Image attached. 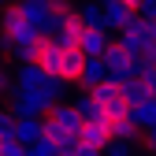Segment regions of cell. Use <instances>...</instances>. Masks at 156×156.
<instances>
[{"mask_svg": "<svg viewBox=\"0 0 156 156\" xmlns=\"http://www.w3.org/2000/svg\"><path fill=\"white\" fill-rule=\"evenodd\" d=\"M82 48L78 45H71V48H60V67H56V74L60 78H67V82H74L78 78V71H82Z\"/></svg>", "mask_w": 156, "mask_h": 156, "instance_id": "obj_11", "label": "cell"}, {"mask_svg": "<svg viewBox=\"0 0 156 156\" xmlns=\"http://www.w3.org/2000/svg\"><path fill=\"white\" fill-rule=\"evenodd\" d=\"M152 45H156V34H152Z\"/></svg>", "mask_w": 156, "mask_h": 156, "instance_id": "obj_29", "label": "cell"}, {"mask_svg": "<svg viewBox=\"0 0 156 156\" xmlns=\"http://www.w3.org/2000/svg\"><path fill=\"white\" fill-rule=\"evenodd\" d=\"M0 141H4V138H0Z\"/></svg>", "mask_w": 156, "mask_h": 156, "instance_id": "obj_30", "label": "cell"}, {"mask_svg": "<svg viewBox=\"0 0 156 156\" xmlns=\"http://www.w3.org/2000/svg\"><path fill=\"white\" fill-rule=\"evenodd\" d=\"M138 15H145V19H156V0H138Z\"/></svg>", "mask_w": 156, "mask_h": 156, "instance_id": "obj_23", "label": "cell"}, {"mask_svg": "<svg viewBox=\"0 0 156 156\" xmlns=\"http://www.w3.org/2000/svg\"><path fill=\"white\" fill-rule=\"evenodd\" d=\"M141 82H145L149 97H156V67H145V71H141Z\"/></svg>", "mask_w": 156, "mask_h": 156, "instance_id": "obj_22", "label": "cell"}, {"mask_svg": "<svg viewBox=\"0 0 156 156\" xmlns=\"http://www.w3.org/2000/svg\"><path fill=\"white\" fill-rule=\"evenodd\" d=\"M48 4H52V11H60V15H63V11L74 8V0H48Z\"/></svg>", "mask_w": 156, "mask_h": 156, "instance_id": "obj_27", "label": "cell"}, {"mask_svg": "<svg viewBox=\"0 0 156 156\" xmlns=\"http://www.w3.org/2000/svg\"><path fill=\"white\" fill-rule=\"evenodd\" d=\"M71 156H104V152H101V149H93V145H82V141H78Z\"/></svg>", "mask_w": 156, "mask_h": 156, "instance_id": "obj_24", "label": "cell"}, {"mask_svg": "<svg viewBox=\"0 0 156 156\" xmlns=\"http://www.w3.org/2000/svg\"><path fill=\"white\" fill-rule=\"evenodd\" d=\"M89 97L108 112V119H115V115H126V108H130V104L123 101V93H119V82H112V78H104V82L89 86Z\"/></svg>", "mask_w": 156, "mask_h": 156, "instance_id": "obj_3", "label": "cell"}, {"mask_svg": "<svg viewBox=\"0 0 156 156\" xmlns=\"http://www.w3.org/2000/svg\"><path fill=\"white\" fill-rule=\"evenodd\" d=\"M126 115H130L134 123H138V130H149V126H156V97H145V101L130 104V108H126Z\"/></svg>", "mask_w": 156, "mask_h": 156, "instance_id": "obj_12", "label": "cell"}, {"mask_svg": "<svg viewBox=\"0 0 156 156\" xmlns=\"http://www.w3.org/2000/svg\"><path fill=\"white\" fill-rule=\"evenodd\" d=\"M26 156H60V152H56V145L48 138H37V141L26 145Z\"/></svg>", "mask_w": 156, "mask_h": 156, "instance_id": "obj_18", "label": "cell"}, {"mask_svg": "<svg viewBox=\"0 0 156 156\" xmlns=\"http://www.w3.org/2000/svg\"><path fill=\"white\" fill-rule=\"evenodd\" d=\"M11 138L15 141H23V145H30V141H37L41 138V115H23V119H15V126H11Z\"/></svg>", "mask_w": 156, "mask_h": 156, "instance_id": "obj_13", "label": "cell"}, {"mask_svg": "<svg viewBox=\"0 0 156 156\" xmlns=\"http://www.w3.org/2000/svg\"><path fill=\"white\" fill-rule=\"evenodd\" d=\"M104 78H108L104 56H86V60H82V71H78V78H74V86H78V89H89V86H97V82H104Z\"/></svg>", "mask_w": 156, "mask_h": 156, "instance_id": "obj_6", "label": "cell"}, {"mask_svg": "<svg viewBox=\"0 0 156 156\" xmlns=\"http://www.w3.org/2000/svg\"><path fill=\"white\" fill-rule=\"evenodd\" d=\"M141 134H145V149L156 152V126H149V130H141Z\"/></svg>", "mask_w": 156, "mask_h": 156, "instance_id": "obj_26", "label": "cell"}, {"mask_svg": "<svg viewBox=\"0 0 156 156\" xmlns=\"http://www.w3.org/2000/svg\"><path fill=\"white\" fill-rule=\"evenodd\" d=\"M0 34H4L11 45H37L41 41V34H37L34 23L19 11V4H4V11H0Z\"/></svg>", "mask_w": 156, "mask_h": 156, "instance_id": "obj_1", "label": "cell"}, {"mask_svg": "<svg viewBox=\"0 0 156 156\" xmlns=\"http://www.w3.org/2000/svg\"><path fill=\"white\" fill-rule=\"evenodd\" d=\"M78 34H82V23H78V15H74V8H71V11L60 15V26H56L52 41L60 45V48H71V45H78Z\"/></svg>", "mask_w": 156, "mask_h": 156, "instance_id": "obj_8", "label": "cell"}, {"mask_svg": "<svg viewBox=\"0 0 156 156\" xmlns=\"http://www.w3.org/2000/svg\"><path fill=\"white\" fill-rule=\"evenodd\" d=\"M11 126H15L11 108H0V138H11Z\"/></svg>", "mask_w": 156, "mask_h": 156, "instance_id": "obj_21", "label": "cell"}, {"mask_svg": "<svg viewBox=\"0 0 156 156\" xmlns=\"http://www.w3.org/2000/svg\"><path fill=\"white\" fill-rule=\"evenodd\" d=\"M101 56H104V63H108V78H112V82H123V78H126V67H130V52L119 41H108V48Z\"/></svg>", "mask_w": 156, "mask_h": 156, "instance_id": "obj_5", "label": "cell"}, {"mask_svg": "<svg viewBox=\"0 0 156 156\" xmlns=\"http://www.w3.org/2000/svg\"><path fill=\"white\" fill-rule=\"evenodd\" d=\"M15 4H19V11L34 23V30L41 34V37H52V34H56V26H60V11H52L48 0H15Z\"/></svg>", "mask_w": 156, "mask_h": 156, "instance_id": "obj_2", "label": "cell"}, {"mask_svg": "<svg viewBox=\"0 0 156 156\" xmlns=\"http://www.w3.org/2000/svg\"><path fill=\"white\" fill-rule=\"evenodd\" d=\"M74 15H78L82 26H104V8H101V0H78V4H74Z\"/></svg>", "mask_w": 156, "mask_h": 156, "instance_id": "obj_14", "label": "cell"}, {"mask_svg": "<svg viewBox=\"0 0 156 156\" xmlns=\"http://www.w3.org/2000/svg\"><path fill=\"white\" fill-rule=\"evenodd\" d=\"M45 115H48V119L60 126V130H67V134H78V126H82V115H78V108L67 104V101H56Z\"/></svg>", "mask_w": 156, "mask_h": 156, "instance_id": "obj_7", "label": "cell"}, {"mask_svg": "<svg viewBox=\"0 0 156 156\" xmlns=\"http://www.w3.org/2000/svg\"><path fill=\"white\" fill-rule=\"evenodd\" d=\"M108 123L104 119H82V126H78V141L82 145H93V149H104L108 145Z\"/></svg>", "mask_w": 156, "mask_h": 156, "instance_id": "obj_9", "label": "cell"}, {"mask_svg": "<svg viewBox=\"0 0 156 156\" xmlns=\"http://www.w3.org/2000/svg\"><path fill=\"white\" fill-rule=\"evenodd\" d=\"M4 4H11V0H0V8H4Z\"/></svg>", "mask_w": 156, "mask_h": 156, "instance_id": "obj_28", "label": "cell"}, {"mask_svg": "<svg viewBox=\"0 0 156 156\" xmlns=\"http://www.w3.org/2000/svg\"><path fill=\"white\" fill-rule=\"evenodd\" d=\"M45 74L48 71H41L37 67V60H26V63H15V74H11V86H23V89H37L45 82Z\"/></svg>", "mask_w": 156, "mask_h": 156, "instance_id": "obj_10", "label": "cell"}, {"mask_svg": "<svg viewBox=\"0 0 156 156\" xmlns=\"http://www.w3.org/2000/svg\"><path fill=\"white\" fill-rule=\"evenodd\" d=\"M112 41V30L104 26H82V34H78V48H82V56H101Z\"/></svg>", "mask_w": 156, "mask_h": 156, "instance_id": "obj_4", "label": "cell"}, {"mask_svg": "<svg viewBox=\"0 0 156 156\" xmlns=\"http://www.w3.org/2000/svg\"><path fill=\"white\" fill-rule=\"evenodd\" d=\"M104 156H134L138 152V141H123V138H108V145L101 149Z\"/></svg>", "mask_w": 156, "mask_h": 156, "instance_id": "obj_17", "label": "cell"}, {"mask_svg": "<svg viewBox=\"0 0 156 156\" xmlns=\"http://www.w3.org/2000/svg\"><path fill=\"white\" fill-rule=\"evenodd\" d=\"M0 156H26V145L15 141V138H4L0 141Z\"/></svg>", "mask_w": 156, "mask_h": 156, "instance_id": "obj_20", "label": "cell"}, {"mask_svg": "<svg viewBox=\"0 0 156 156\" xmlns=\"http://www.w3.org/2000/svg\"><path fill=\"white\" fill-rule=\"evenodd\" d=\"M108 134H112V138H123V141H138L141 138V130H138V123H134L130 115H115V119H108Z\"/></svg>", "mask_w": 156, "mask_h": 156, "instance_id": "obj_15", "label": "cell"}, {"mask_svg": "<svg viewBox=\"0 0 156 156\" xmlns=\"http://www.w3.org/2000/svg\"><path fill=\"white\" fill-rule=\"evenodd\" d=\"M52 145H56V152H60V156H71V152H74V145H78V134H67V130H63Z\"/></svg>", "mask_w": 156, "mask_h": 156, "instance_id": "obj_19", "label": "cell"}, {"mask_svg": "<svg viewBox=\"0 0 156 156\" xmlns=\"http://www.w3.org/2000/svg\"><path fill=\"white\" fill-rule=\"evenodd\" d=\"M8 89H11V71L0 67V97H8Z\"/></svg>", "mask_w": 156, "mask_h": 156, "instance_id": "obj_25", "label": "cell"}, {"mask_svg": "<svg viewBox=\"0 0 156 156\" xmlns=\"http://www.w3.org/2000/svg\"><path fill=\"white\" fill-rule=\"evenodd\" d=\"M71 104L78 108V115H82V119H104V123H108V112H104V108H101V104H97L93 97H89V89H82V93H78Z\"/></svg>", "mask_w": 156, "mask_h": 156, "instance_id": "obj_16", "label": "cell"}]
</instances>
